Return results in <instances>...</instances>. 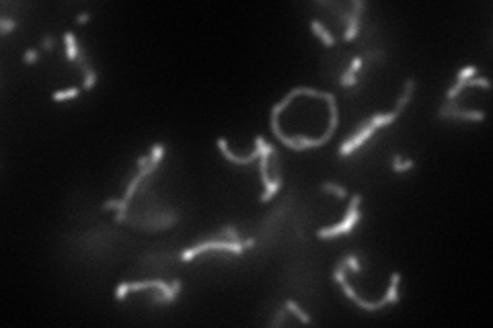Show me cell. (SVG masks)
I'll return each mask as SVG.
<instances>
[{
  "label": "cell",
  "instance_id": "obj_1",
  "mask_svg": "<svg viewBox=\"0 0 493 328\" xmlns=\"http://www.w3.org/2000/svg\"><path fill=\"white\" fill-rule=\"evenodd\" d=\"M146 287H156L160 294L156 298H152L154 303H173L177 298H179V291H181V281L175 279L173 283H165L163 279H150V281H140V283H121L116 291V300L121 301L125 296L130 294V291H140V289H146Z\"/></svg>",
  "mask_w": 493,
  "mask_h": 328
},
{
  "label": "cell",
  "instance_id": "obj_2",
  "mask_svg": "<svg viewBox=\"0 0 493 328\" xmlns=\"http://www.w3.org/2000/svg\"><path fill=\"white\" fill-rule=\"evenodd\" d=\"M255 246V238H247V240H205V242H200L196 246H191V248H187L185 252L181 254V261H191L193 256L198 254H203L208 250H222V252H232V254H240L245 248H253Z\"/></svg>",
  "mask_w": 493,
  "mask_h": 328
},
{
  "label": "cell",
  "instance_id": "obj_3",
  "mask_svg": "<svg viewBox=\"0 0 493 328\" xmlns=\"http://www.w3.org/2000/svg\"><path fill=\"white\" fill-rule=\"evenodd\" d=\"M360 201H362V195H353V199L349 201V207H348V214L343 218L341 224H337L333 228H320V230H317V236L319 238H337V236H343V234H349L353 230V226L362 219V212L358 209Z\"/></svg>",
  "mask_w": 493,
  "mask_h": 328
},
{
  "label": "cell",
  "instance_id": "obj_4",
  "mask_svg": "<svg viewBox=\"0 0 493 328\" xmlns=\"http://www.w3.org/2000/svg\"><path fill=\"white\" fill-rule=\"evenodd\" d=\"M273 154H276V150L263 152V154L259 156V174H261L263 185H265V191H263V195L259 197L261 203H267L269 199L282 189V177H280V174H276L273 179L269 177V158H271Z\"/></svg>",
  "mask_w": 493,
  "mask_h": 328
},
{
  "label": "cell",
  "instance_id": "obj_5",
  "mask_svg": "<svg viewBox=\"0 0 493 328\" xmlns=\"http://www.w3.org/2000/svg\"><path fill=\"white\" fill-rule=\"evenodd\" d=\"M218 148H220L222 156H224L226 160H231V162H234V164H249V162H255V160H259V156L263 154V152H271V150H273V146H271L263 136H257V137H255V150H253V154L247 156V158H238L236 154H232V152L228 150V144H226L224 137H218Z\"/></svg>",
  "mask_w": 493,
  "mask_h": 328
},
{
  "label": "cell",
  "instance_id": "obj_6",
  "mask_svg": "<svg viewBox=\"0 0 493 328\" xmlns=\"http://www.w3.org/2000/svg\"><path fill=\"white\" fill-rule=\"evenodd\" d=\"M440 119H463V121H483L485 119V111H466L456 107L454 101H448L446 105H442L438 111Z\"/></svg>",
  "mask_w": 493,
  "mask_h": 328
},
{
  "label": "cell",
  "instance_id": "obj_7",
  "mask_svg": "<svg viewBox=\"0 0 493 328\" xmlns=\"http://www.w3.org/2000/svg\"><path fill=\"white\" fill-rule=\"evenodd\" d=\"M399 111H391V113H376V115H372L370 119H368V123L374 127V130L378 132L380 127H386V125H391L393 121H397L399 119Z\"/></svg>",
  "mask_w": 493,
  "mask_h": 328
},
{
  "label": "cell",
  "instance_id": "obj_8",
  "mask_svg": "<svg viewBox=\"0 0 493 328\" xmlns=\"http://www.w3.org/2000/svg\"><path fill=\"white\" fill-rule=\"evenodd\" d=\"M311 31L317 35L320 41H323V45H327V48H333V45H335V37L329 33V29L320 21H311Z\"/></svg>",
  "mask_w": 493,
  "mask_h": 328
},
{
  "label": "cell",
  "instance_id": "obj_9",
  "mask_svg": "<svg viewBox=\"0 0 493 328\" xmlns=\"http://www.w3.org/2000/svg\"><path fill=\"white\" fill-rule=\"evenodd\" d=\"M413 88H415V78H407L405 88H403V92H401L399 99H397V107H395V111L403 113V109L407 107V103L411 101V97H413Z\"/></svg>",
  "mask_w": 493,
  "mask_h": 328
},
{
  "label": "cell",
  "instance_id": "obj_10",
  "mask_svg": "<svg viewBox=\"0 0 493 328\" xmlns=\"http://www.w3.org/2000/svg\"><path fill=\"white\" fill-rule=\"evenodd\" d=\"M64 43H66V57H68L70 62H76V60H78V54H80V48H78L76 37H74L72 31H66Z\"/></svg>",
  "mask_w": 493,
  "mask_h": 328
},
{
  "label": "cell",
  "instance_id": "obj_11",
  "mask_svg": "<svg viewBox=\"0 0 493 328\" xmlns=\"http://www.w3.org/2000/svg\"><path fill=\"white\" fill-rule=\"evenodd\" d=\"M80 92H83V88L78 86H72V88H66V90H56L52 95V101L56 103H62V101H70V99H76Z\"/></svg>",
  "mask_w": 493,
  "mask_h": 328
},
{
  "label": "cell",
  "instance_id": "obj_12",
  "mask_svg": "<svg viewBox=\"0 0 493 328\" xmlns=\"http://www.w3.org/2000/svg\"><path fill=\"white\" fill-rule=\"evenodd\" d=\"M286 310H290L298 320H300L302 324H311V316H308L306 312H302V308L298 306V303L294 300H286Z\"/></svg>",
  "mask_w": 493,
  "mask_h": 328
},
{
  "label": "cell",
  "instance_id": "obj_13",
  "mask_svg": "<svg viewBox=\"0 0 493 328\" xmlns=\"http://www.w3.org/2000/svg\"><path fill=\"white\" fill-rule=\"evenodd\" d=\"M391 162H393V164H391V168H393L395 172H407V170H411V168L415 166V162H413V160H403L399 154H395Z\"/></svg>",
  "mask_w": 493,
  "mask_h": 328
},
{
  "label": "cell",
  "instance_id": "obj_14",
  "mask_svg": "<svg viewBox=\"0 0 493 328\" xmlns=\"http://www.w3.org/2000/svg\"><path fill=\"white\" fill-rule=\"evenodd\" d=\"M320 191L333 193L337 199H346V197H348V189H346V187H339V185H335V183H323V185H320Z\"/></svg>",
  "mask_w": 493,
  "mask_h": 328
},
{
  "label": "cell",
  "instance_id": "obj_15",
  "mask_svg": "<svg viewBox=\"0 0 493 328\" xmlns=\"http://www.w3.org/2000/svg\"><path fill=\"white\" fill-rule=\"evenodd\" d=\"M477 72H479L477 66H466V68H463L461 72L456 74V82H464L468 78H473V76H477Z\"/></svg>",
  "mask_w": 493,
  "mask_h": 328
},
{
  "label": "cell",
  "instance_id": "obj_16",
  "mask_svg": "<svg viewBox=\"0 0 493 328\" xmlns=\"http://www.w3.org/2000/svg\"><path fill=\"white\" fill-rule=\"evenodd\" d=\"M216 238H220V240H240V238H238V232H236L234 226H228V228L220 230Z\"/></svg>",
  "mask_w": 493,
  "mask_h": 328
},
{
  "label": "cell",
  "instance_id": "obj_17",
  "mask_svg": "<svg viewBox=\"0 0 493 328\" xmlns=\"http://www.w3.org/2000/svg\"><path fill=\"white\" fill-rule=\"evenodd\" d=\"M339 84L341 86H355V84H358V76H355L353 72H349V70H346V72H343L341 74V78H339Z\"/></svg>",
  "mask_w": 493,
  "mask_h": 328
},
{
  "label": "cell",
  "instance_id": "obj_18",
  "mask_svg": "<svg viewBox=\"0 0 493 328\" xmlns=\"http://www.w3.org/2000/svg\"><path fill=\"white\" fill-rule=\"evenodd\" d=\"M343 261H346V265H348L349 271H353V273H360V271H362L360 259H358L355 254H348V256H343Z\"/></svg>",
  "mask_w": 493,
  "mask_h": 328
},
{
  "label": "cell",
  "instance_id": "obj_19",
  "mask_svg": "<svg viewBox=\"0 0 493 328\" xmlns=\"http://www.w3.org/2000/svg\"><path fill=\"white\" fill-rule=\"evenodd\" d=\"M19 27V23L17 21H13V19H0V33L2 35H8L13 29H17Z\"/></svg>",
  "mask_w": 493,
  "mask_h": 328
},
{
  "label": "cell",
  "instance_id": "obj_20",
  "mask_svg": "<svg viewBox=\"0 0 493 328\" xmlns=\"http://www.w3.org/2000/svg\"><path fill=\"white\" fill-rule=\"evenodd\" d=\"M23 60H25V64H35L39 60L37 50H27L25 54H23Z\"/></svg>",
  "mask_w": 493,
  "mask_h": 328
},
{
  "label": "cell",
  "instance_id": "obj_21",
  "mask_svg": "<svg viewBox=\"0 0 493 328\" xmlns=\"http://www.w3.org/2000/svg\"><path fill=\"white\" fill-rule=\"evenodd\" d=\"M121 199H109V201L103 203V209H119Z\"/></svg>",
  "mask_w": 493,
  "mask_h": 328
},
{
  "label": "cell",
  "instance_id": "obj_22",
  "mask_svg": "<svg viewBox=\"0 0 493 328\" xmlns=\"http://www.w3.org/2000/svg\"><path fill=\"white\" fill-rule=\"evenodd\" d=\"M41 48H43L45 52H52V50H54V39H52V37H43V39H41Z\"/></svg>",
  "mask_w": 493,
  "mask_h": 328
},
{
  "label": "cell",
  "instance_id": "obj_23",
  "mask_svg": "<svg viewBox=\"0 0 493 328\" xmlns=\"http://www.w3.org/2000/svg\"><path fill=\"white\" fill-rule=\"evenodd\" d=\"M88 19H90L88 13H80V15L76 17V23H78V25H83V23H88Z\"/></svg>",
  "mask_w": 493,
  "mask_h": 328
}]
</instances>
